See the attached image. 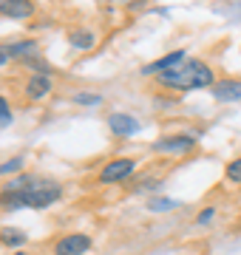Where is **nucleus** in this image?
I'll list each match as a JSON object with an SVG mask.
<instances>
[{"label": "nucleus", "instance_id": "f257e3e1", "mask_svg": "<svg viewBox=\"0 0 241 255\" xmlns=\"http://www.w3.org/2000/svg\"><path fill=\"white\" fill-rule=\"evenodd\" d=\"M156 82L162 88H170V91H196V88H213L216 74H213V68L207 63H202V60H185V63L176 65V68L159 74Z\"/></svg>", "mask_w": 241, "mask_h": 255}, {"label": "nucleus", "instance_id": "f03ea898", "mask_svg": "<svg viewBox=\"0 0 241 255\" xmlns=\"http://www.w3.org/2000/svg\"><path fill=\"white\" fill-rule=\"evenodd\" d=\"M14 193H23V204H26V207L46 210V207H51L54 201H60V196H63V184L54 182V179L31 176V182H28L23 190H14Z\"/></svg>", "mask_w": 241, "mask_h": 255}, {"label": "nucleus", "instance_id": "7ed1b4c3", "mask_svg": "<svg viewBox=\"0 0 241 255\" xmlns=\"http://www.w3.org/2000/svg\"><path fill=\"white\" fill-rule=\"evenodd\" d=\"M133 170H136V162H133V159H111V162L100 170L97 182L100 184H122L133 176Z\"/></svg>", "mask_w": 241, "mask_h": 255}, {"label": "nucleus", "instance_id": "20e7f679", "mask_svg": "<svg viewBox=\"0 0 241 255\" xmlns=\"http://www.w3.org/2000/svg\"><path fill=\"white\" fill-rule=\"evenodd\" d=\"M91 236L85 233H68V236H60L51 247V255H85L91 250Z\"/></svg>", "mask_w": 241, "mask_h": 255}, {"label": "nucleus", "instance_id": "39448f33", "mask_svg": "<svg viewBox=\"0 0 241 255\" xmlns=\"http://www.w3.org/2000/svg\"><path fill=\"white\" fill-rule=\"evenodd\" d=\"M199 136L196 133H170V136H162L159 142H153V150L156 153H187L193 150Z\"/></svg>", "mask_w": 241, "mask_h": 255}, {"label": "nucleus", "instance_id": "423d86ee", "mask_svg": "<svg viewBox=\"0 0 241 255\" xmlns=\"http://www.w3.org/2000/svg\"><path fill=\"white\" fill-rule=\"evenodd\" d=\"M185 60H187L185 48H176V51H167L165 57H159V60H153V63L142 65V74H145V77H159V74H165V71H170V68L182 65Z\"/></svg>", "mask_w": 241, "mask_h": 255}, {"label": "nucleus", "instance_id": "0eeeda50", "mask_svg": "<svg viewBox=\"0 0 241 255\" xmlns=\"http://www.w3.org/2000/svg\"><path fill=\"white\" fill-rule=\"evenodd\" d=\"M51 91H54V82H51V77H46V74H31L26 80V85H23V97H26L28 102L46 100Z\"/></svg>", "mask_w": 241, "mask_h": 255}, {"label": "nucleus", "instance_id": "6e6552de", "mask_svg": "<svg viewBox=\"0 0 241 255\" xmlns=\"http://www.w3.org/2000/svg\"><path fill=\"white\" fill-rule=\"evenodd\" d=\"M108 128H111L114 136L120 139H128V136H136L139 133V122L130 117V114H108Z\"/></svg>", "mask_w": 241, "mask_h": 255}, {"label": "nucleus", "instance_id": "1a4fd4ad", "mask_svg": "<svg viewBox=\"0 0 241 255\" xmlns=\"http://www.w3.org/2000/svg\"><path fill=\"white\" fill-rule=\"evenodd\" d=\"M31 14H34L31 0H3V6H0V17L3 20H28Z\"/></svg>", "mask_w": 241, "mask_h": 255}, {"label": "nucleus", "instance_id": "9d476101", "mask_svg": "<svg viewBox=\"0 0 241 255\" xmlns=\"http://www.w3.org/2000/svg\"><path fill=\"white\" fill-rule=\"evenodd\" d=\"M210 91H213V97L219 102H239L241 100V80H233V77L216 80V85Z\"/></svg>", "mask_w": 241, "mask_h": 255}, {"label": "nucleus", "instance_id": "9b49d317", "mask_svg": "<svg viewBox=\"0 0 241 255\" xmlns=\"http://www.w3.org/2000/svg\"><path fill=\"white\" fill-rule=\"evenodd\" d=\"M68 43L77 48V51H91L97 46V37L91 31H85V28H71L68 31Z\"/></svg>", "mask_w": 241, "mask_h": 255}, {"label": "nucleus", "instance_id": "f8f14e48", "mask_svg": "<svg viewBox=\"0 0 241 255\" xmlns=\"http://www.w3.org/2000/svg\"><path fill=\"white\" fill-rule=\"evenodd\" d=\"M3 46L11 57H20V60H28V57L37 54V40H17V43H3Z\"/></svg>", "mask_w": 241, "mask_h": 255}, {"label": "nucleus", "instance_id": "ddd939ff", "mask_svg": "<svg viewBox=\"0 0 241 255\" xmlns=\"http://www.w3.org/2000/svg\"><path fill=\"white\" fill-rule=\"evenodd\" d=\"M0 244L9 250H23L26 247V233H20L14 227H0Z\"/></svg>", "mask_w": 241, "mask_h": 255}, {"label": "nucleus", "instance_id": "4468645a", "mask_svg": "<svg viewBox=\"0 0 241 255\" xmlns=\"http://www.w3.org/2000/svg\"><path fill=\"white\" fill-rule=\"evenodd\" d=\"M179 201L176 199H167V196H159V199H150L148 201V210L150 213H167V210H176Z\"/></svg>", "mask_w": 241, "mask_h": 255}, {"label": "nucleus", "instance_id": "2eb2a0df", "mask_svg": "<svg viewBox=\"0 0 241 255\" xmlns=\"http://www.w3.org/2000/svg\"><path fill=\"white\" fill-rule=\"evenodd\" d=\"M23 164H26V156H11L9 162L0 164V176H9V173L17 176L20 170H23Z\"/></svg>", "mask_w": 241, "mask_h": 255}, {"label": "nucleus", "instance_id": "dca6fc26", "mask_svg": "<svg viewBox=\"0 0 241 255\" xmlns=\"http://www.w3.org/2000/svg\"><path fill=\"white\" fill-rule=\"evenodd\" d=\"M224 179L230 184H241V156L239 159H233V162H227V167H224Z\"/></svg>", "mask_w": 241, "mask_h": 255}, {"label": "nucleus", "instance_id": "f3484780", "mask_svg": "<svg viewBox=\"0 0 241 255\" xmlns=\"http://www.w3.org/2000/svg\"><path fill=\"white\" fill-rule=\"evenodd\" d=\"M26 63V68H31V74H46V77H51V65L43 63V60H37V57H28V60H23Z\"/></svg>", "mask_w": 241, "mask_h": 255}, {"label": "nucleus", "instance_id": "a211bd4d", "mask_svg": "<svg viewBox=\"0 0 241 255\" xmlns=\"http://www.w3.org/2000/svg\"><path fill=\"white\" fill-rule=\"evenodd\" d=\"M11 119H14V114H11V105H9V100L0 94V128H9Z\"/></svg>", "mask_w": 241, "mask_h": 255}, {"label": "nucleus", "instance_id": "6ab92c4d", "mask_svg": "<svg viewBox=\"0 0 241 255\" xmlns=\"http://www.w3.org/2000/svg\"><path fill=\"white\" fill-rule=\"evenodd\" d=\"M74 102L77 105H102V97L100 94H74Z\"/></svg>", "mask_w": 241, "mask_h": 255}, {"label": "nucleus", "instance_id": "aec40b11", "mask_svg": "<svg viewBox=\"0 0 241 255\" xmlns=\"http://www.w3.org/2000/svg\"><path fill=\"white\" fill-rule=\"evenodd\" d=\"M213 219H216V207H204L202 213L196 216V224H199V227H207Z\"/></svg>", "mask_w": 241, "mask_h": 255}, {"label": "nucleus", "instance_id": "412c9836", "mask_svg": "<svg viewBox=\"0 0 241 255\" xmlns=\"http://www.w3.org/2000/svg\"><path fill=\"white\" fill-rule=\"evenodd\" d=\"M9 60H11V54L6 51V46H0V65H6Z\"/></svg>", "mask_w": 241, "mask_h": 255}, {"label": "nucleus", "instance_id": "4be33fe9", "mask_svg": "<svg viewBox=\"0 0 241 255\" xmlns=\"http://www.w3.org/2000/svg\"><path fill=\"white\" fill-rule=\"evenodd\" d=\"M142 6H145V0H133V3L128 0V9H142Z\"/></svg>", "mask_w": 241, "mask_h": 255}, {"label": "nucleus", "instance_id": "5701e85b", "mask_svg": "<svg viewBox=\"0 0 241 255\" xmlns=\"http://www.w3.org/2000/svg\"><path fill=\"white\" fill-rule=\"evenodd\" d=\"M11 255H28V253H26V250H14Z\"/></svg>", "mask_w": 241, "mask_h": 255}, {"label": "nucleus", "instance_id": "b1692460", "mask_svg": "<svg viewBox=\"0 0 241 255\" xmlns=\"http://www.w3.org/2000/svg\"><path fill=\"white\" fill-rule=\"evenodd\" d=\"M0 6H3V0H0Z\"/></svg>", "mask_w": 241, "mask_h": 255}]
</instances>
